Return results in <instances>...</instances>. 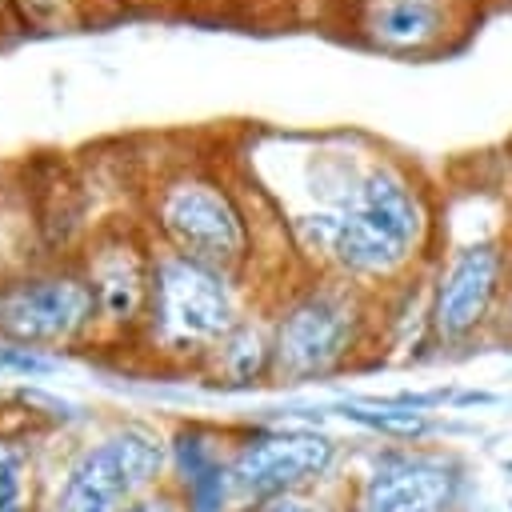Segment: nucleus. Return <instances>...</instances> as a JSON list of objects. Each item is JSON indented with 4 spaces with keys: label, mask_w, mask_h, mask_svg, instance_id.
Wrapping results in <instances>:
<instances>
[{
    "label": "nucleus",
    "mask_w": 512,
    "mask_h": 512,
    "mask_svg": "<svg viewBox=\"0 0 512 512\" xmlns=\"http://www.w3.org/2000/svg\"><path fill=\"white\" fill-rule=\"evenodd\" d=\"M488 408V404H500V396L496 392H480V388H456V396H452V408Z\"/></svg>",
    "instance_id": "obj_18"
},
{
    "label": "nucleus",
    "mask_w": 512,
    "mask_h": 512,
    "mask_svg": "<svg viewBox=\"0 0 512 512\" xmlns=\"http://www.w3.org/2000/svg\"><path fill=\"white\" fill-rule=\"evenodd\" d=\"M360 336V308L344 288H312L272 328V376L308 384L332 376Z\"/></svg>",
    "instance_id": "obj_6"
},
{
    "label": "nucleus",
    "mask_w": 512,
    "mask_h": 512,
    "mask_svg": "<svg viewBox=\"0 0 512 512\" xmlns=\"http://www.w3.org/2000/svg\"><path fill=\"white\" fill-rule=\"evenodd\" d=\"M248 512H324V504L312 500L308 492H288V496H272V500L252 504Z\"/></svg>",
    "instance_id": "obj_17"
},
{
    "label": "nucleus",
    "mask_w": 512,
    "mask_h": 512,
    "mask_svg": "<svg viewBox=\"0 0 512 512\" xmlns=\"http://www.w3.org/2000/svg\"><path fill=\"white\" fill-rule=\"evenodd\" d=\"M512 288V156L476 152V176L444 224V252L428 288V336L464 348L496 332Z\"/></svg>",
    "instance_id": "obj_1"
},
{
    "label": "nucleus",
    "mask_w": 512,
    "mask_h": 512,
    "mask_svg": "<svg viewBox=\"0 0 512 512\" xmlns=\"http://www.w3.org/2000/svg\"><path fill=\"white\" fill-rule=\"evenodd\" d=\"M160 228L168 232L176 256L232 272L248 252V228L240 208L204 180L172 184L160 200Z\"/></svg>",
    "instance_id": "obj_9"
},
{
    "label": "nucleus",
    "mask_w": 512,
    "mask_h": 512,
    "mask_svg": "<svg viewBox=\"0 0 512 512\" xmlns=\"http://www.w3.org/2000/svg\"><path fill=\"white\" fill-rule=\"evenodd\" d=\"M296 236L344 276L384 280L424 256L432 208L408 172L392 164H368L344 180V192H336L328 204L296 216Z\"/></svg>",
    "instance_id": "obj_2"
},
{
    "label": "nucleus",
    "mask_w": 512,
    "mask_h": 512,
    "mask_svg": "<svg viewBox=\"0 0 512 512\" xmlns=\"http://www.w3.org/2000/svg\"><path fill=\"white\" fill-rule=\"evenodd\" d=\"M0 372L4 376H48L56 372V360L28 344H0Z\"/></svg>",
    "instance_id": "obj_15"
},
{
    "label": "nucleus",
    "mask_w": 512,
    "mask_h": 512,
    "mask_svg": "<svg viewBox=\"0 0 512 512\" xmlns=\"http://www.w3.org/2000/svg\"><path fill=\"white\" fill-rule=\"evenodd\" d=\"M168 464L172 448L152 428H116L72 460L56 496V512H124L160 488Z\"/></svg>",
    "instance_id": "obj_4"
},
{
    "label": "nucleus",
    "mask_w": 512,
    "mask_h": 512,
    "mask_svg": "<svg viewBox=\"0 0 512 512\" xmlns=\"http://www.w3.org/2000/svg\"><path fill=\"white\" fill-rule=\"evenodd\" d=\"M492 0H360V32L388 56H440L460 48Z\"/></svg>",
    "instance_id": "obj_8"
},
{
    "label": "nucleus",
    "mask_w": 512,
    "mask_h": 512,
    "mask_svg": "<svg viewBox=\"0 0 512 512\" xmlns=\"http://www.w3.org/2000/svg\"><path fill=\"white\" fill-rule=\"evenodd\" d=\"M92 296L96 304L104 308L108 320H132L144 304V272L136 264V256L124 248V252H112L100 260L96 276H92Z\"/></svg>",
    "instance_id": "obj_12"
},
{
    "label": "nucleus",
    "mask_w": 512,
    "mask_h": 512,
    "mask_svg": "<svg viewBox=\"0 0 512 512\" xmlns=\"http://www.w3.org/2000/svg\"><path fill=\"white\" fill-rule=\"evenodd\" d=\"M508 512H512V500H508Z\"/></svg>",
    "instance_id": "obj_21"
},
{
    "label": "nucleus",
    "mask_w": 512,
    "mask_h": 512,
    "mask_svg": "<svg viewBox=\"0 0 512 512\" xmlns=\"http://www.w3.org/2000/svg\"><path fill=\"white\" fill-rule=\"evenodd\" d=\"M472 492L468 460L444 444H388L368 456L352 512H464Z\"/></svg>",
    "instance_id": "obj_3"
},
{
    "label": "nucleus",
    "mask_w": 512,
    "mask_h": 512,
    "mask_svg": "<svg viewBox=\"0 0 512 512\" xmlns=\"http://www.w3.org/2000/svg\"><path fill=\"white\" fill-rule=\"evenodd\" d=\"M492 4H500V8H504V12L512 16V0H492Z\"/></svg>",
    "instance_id": "obj_20"
},
{
    "label": "nucleus",
    "mask_w": 512,
    "mask_h": 512,
    "mask_svg": "<svg viewBox=\"0 0 512 512\" xmlns=\"http://www.w3.org/2000/svg\"><path fill=\"white\" fill-rule=\"evenodd\" d=\"M216 348L228 388H252L260 384V376L272 372V336H264L252 324H236Z\"/></svg>",
    "instance_id": "obj_13"
},
{
    "label": "nucleus",
    "mask_w": 512,
    "mask_h": 512,
    "mask_svg": "<svg viewBox=\"0 0 512 512\" xmlns=\"http://www.w3.org/2000/svg\"><path fill=\"white\" fill-rule=\"evenodd\" d=\"M124 512H188V504H184V496L176 488H152L148 496H140Z\"/></svg>",
    "instance_id": "obj_16"
},
{
    "label": "nucleus",
    "mask_w": 512,
    "mask_h": 512,
    "mask_svg": "<svg viewBox=\"0 0 512 512\" xmlns=\"http://www.w3.org/2000/svg\"><path fill=\"white\" fill-rule=\"evenodd\" d=\"M508 156H512V144H504ZM500 336H512V288H508V300H504V312H500V324H496Z\"/></svg>",
    "instance_id": "obj_19"
},
{
    "label": "nucleus",
    "mask_w": 512,
    "mask_h": 512,
    "mask_svg": "<svg viewBox=\"0 0 512 512\" xmlns=\"http://www.w3.org/2000/svg\"><path fill=\"white\" fill-rule=\"evenodd\" d=\"M340 460V444L320 428H256L248 432L228 456L232 500L260 504L288 492H308L312 484L328 480Z\"/></svg>",
    "instance_id": "obj_5"
},
{
    "label": "nucleus",
    "mask_w": 512,
    "mask_h": 512,
    "mask_svg": "<svg viewBox=\"0 0 512 512\" xmlns=\"http://www.w3.org/2000/svg\"><path fill=\"white\" fill-rule=\"evenodd\" d=\"M96 296L76 276H40L0 292V332L16 344H60L92 320Z\"/></svg>",
    "instance_id": "obj_10"
},
{
    "label": "nucleus",
    "mask_w": 512,
    "mask_h": 512,
    "mask_svg": "<svg viewBox=\"0 0 512 512\" xmlns=\"http://www.w3.org/2000/svg\"><path fill=\"white\" fill-rule=\"evenodd\" d=\"M172 468H176V492L184 496L188 512H224L228 508V500H232L228 460L200 428H184L172 440Z\"/></svg>",
    "instance_id": "obj_11"
},
{
    "label": "nucleus",
    "mask_w": 512,
    "mask_h": 512,
    "mask_svg": "<svg viewBox=\"0 0 512 512\" xmlns=\"http://www.w3.org/2000/svg\"><path fill=\"white\" fill-rule=\"evenodd\" d=\"M0 512H32V452L20 436H0Z\"/></svg>",
    "instance_id": "obj_14"
},
{
    "label": "nucleus",
    "mask_w": 512,
    "mask_h": 512,
    "mask_svg": "<svg viewBox=\"0 0 512 512\" xmlns=\"http://www.w3.org/2000/svg\"><path fill=\"white\" fill-rule=\"evenodd\" d=\"M156 320L168 344L176 348H208L220 344L236 320V296L228 288V272L196 264L188 256H164L152 276Z\"/></svg>",
    "instance_id": "obj_7"
}]
</instances>
